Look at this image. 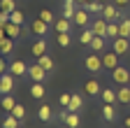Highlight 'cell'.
Instances as JSON below:
<instances>
[{"label": "cell", "instance_id": "cell-1", "mask_svg": "<svg viewBox=\"0 0 130 128\" xmlns=\"http://www.w3.org/2000/svg\"><path fill=\"white\" fill-rule=\"evenodd\" d=\"M84 68H86L88 72H93V75H100V72L105 70V63H102V56H98L95 51H93V54H88V56L84 58Z\"/></svg>", "mask_w": 130, "mask_h": 128}, {"label": "cell", "instance_id": "cell-2", "mask_svg": "<svg viewBox=\"0 0 130 128\" xmlns=\"http://www.w3.org/2000/svg\"><path fill=\"white\" fill-rule=\"evenodd\" d=\"M102 17H105L107 21H121V19H123V9H121V7H116L114 3H105Z\"/></svg>", "mask_w": 130, "mask_h": 128}, {"label": "cell", "instance_id": "cell-3", "mask_svg": "<svg viewBox=\"0 0 130 128\" xmlns=\"http://www.w3.org/2000/svg\"><path fill=\"white\" fill-rule=\"evenodd\" d=\"M128 79H130V70H128V68L119 65V68H114V70H111V82L116 84V86L128 84Z\"/></svg>", "mask_w": 130, "mask_h": 128}, {"label": "cell", "instance_id": "cell-4", "mask_svg": "<svg viewBox=\"0 0 130 128\" xmlns=\"http://www.w3.org/2000/svg\"><path fill=\"white\" fill-rule=\"evenodd\" d=\"M72 23L79 26V28H88V26H91V12L84 9V7H79L77 14H74V19H72Z\"/></svg>", "mask_w": 130, "mask_h": 128}, {"label": "cell", "instance_id": "cell-5", "mask_svg": "<svg viewBox=\"0 0 130 128\" xmlns=\"http://www.w3.org/2000/svg\"><path fill=\"white\" fill-rule=\"evenodd\" d=\"M121 56L114 51V49H109V51H102V63H105V68L107 70H114V68H119L121 65Z\"/></svg>", "mask_w": 130, "mask_h": 128}, {"label": "cell", "instance_id": "cell-6", "mask_svg": "<svg viewBox=\"0 0 130 128\" xmlns=\"http://www.w3.org/2000/svg\"><path fill=\"white\" fill-rule=\"evenodd\" d=\"M28 77L32 79V82H46L49 72L40 65V63H35V65H30V68H28Z\"/></svg>", "mask_w": 130, "mask_h": 128}, {"label": "cell", "instance_id": "cell-7", "mask_svg": "<svg viewBox=\"0 0 130 128\" xmlns=\"http://www.w3.org/2000/svg\"><path fill=\"white\" fill-rule=\"evenodd\" d=\"M95 35H100V37H107V19L105 17H95L93 21H91V26H88Z\"/></svg>", "mask_w": 130, "mask_h": 128}, {"label": "cell", "instance_id": "cell-8", "mask_svg": "<svg viewBox=\"0 0 130 128\" xmlns=\"http://www.w3.org/2000/svg\"><path fill=\"white\" fill-rule=\"evenodd\" d=\"M12 89H14V75L7 70V72H3V77H0V93L7 95V93H12Z\"/></svg>", "mask_w": 130, "mask_h": 128}, {"label": "cell", "instance_id": "cell-9", "mask_svg": "<svg viewBox=\"0 0 130 128\" xmlns=\"http://www.w3.org/2000/svg\"><path fill=\"white\" fill-rule=\"evenodd\" d=\"M111 49L116 51L119 56H125V54L130 51V40H128V37H121V35H119L116 40L111 42Z\"/></svg>", "mask_w": 130, "mask_h": 128}, {"label": "cell", "instance_id": "cell-10", "mask_svg": "<svg viewBox=\"0 0 130 128\" xmlns=\"http://www.w3.org/2000/svg\"><path fill=\"white\" fill-rule=\"evenodd\" d=\"M30 33H35L37 37H44V35L49 33V23H46V21H42V19L37 17L35 21L30 23Z\"/></svg>", "mask_w": 130, "mask_h": 128}, {"label": "cell", "instance_id": "cell-11", "mask_svg": "<svg viewBox=\"0 0 130 128\" xmlns=\"http://www.w3.org/2000/svg\"><path fill=\"white\" fill-rule=\"evenodd\" d=\"M84 93H86V95H91V98L100 95V93H102L100 82H98V79H86V82H84Z\"/></svg>", "mask_w": 130, "mask_h": 128}, {"label": "cell", "instance_id": "cell-12", "mask_svg": "<svg viewBox=\"0 0 130 128\" xmlns=\"http://www.w3.org/2000/svg\"><path fill=\"white\" fill-rule=\"evenodd\" d=\"M28 68H30V65H26L23 61H12V63H9V72H12L14 77H23V75H28Z\"/></svg>", "mask_w": 130, "mask_h": 128}, {"label": "cell", "instance_id": "cell-13", "mask_svg": "<svg viewBox=\"0 0 130 128\" xmlns=\"http://www.w3.org/2000/svg\"><path fill=\"white\" fill-rule=\"evenodd\" d=\"M72 19H65V17H58L56 19V23H54V30H56V33H70V30H72Z\"/></svg>", "mask_w": 130, "mask_h": 128}, {"label": "cell", "instance_id": "cell-14", "mask_svg": "<svg viewBox=\"0 0 130 128\" xmlns=\"http://www.w3.org/2000/svg\"><path fill=\"white\" fill-rule=\"evenodd\" d=\"M3 28H5V33H7L9 37H14V40H16V37H23V26H19V23H12V21H7Z\"/></svg>", "mask_w": 130, "mask_h": 128}, {"label": "cell", "instance_id": "cell-15", "mask_svg": "<svg viewBox=\"0 0 130 128\" xmlns=\"http://www.w3.org/2000/svg\"><path fill=\"white\" fill-rule=\"evenodd\" d=\"M119 35H121V23L119 21H107V40L114 42Z\"/></svg>", "mask_w": 130, "mask_h": 128}, {"label": "cell", "instance_id": "cell-16", "mask_svg": "<svg viewBox=\"0 0 130 128\" xmlns=\"http://www.w3.org/2000/svg\"><path fill=\"white\" fill-rule=\"evenodd\" d=\"M116 95H119V103H121V105L130 107V84L119 86V89H116Z\"/></svg>", "mask_w": 130, "mask_h": 128}, {"label": "cell", "instance_id": "cell-17", "mask_svg": "<svg viewBox=\"0 0 130 128\" xmlns=\"http://www.w3.org/2000/svg\"><path fill=\"white\" fill-rule=\"evenodd\" d=\"M30 51H32V56H35V58L44 56V54H46V40H44V37H37V42L30 47Z\"/></svg>", "mask_w": 130, "mask_h": 128}, {"label": "cell", "instance_id": "cell-18", "mask_svg": "<svg viewBox=\"0 0 130 128\" xmlns=\"http://www.w3.org/2000/svg\"><path fill=\"white\" fill-rule=\"evenodd\" d=\"M44 82H32V86H30V95L35 100H44V95H46V89L42 86Z\"/></svg>", "mask_w": 130, "mask_h": 128}, {"label": "cell", "instance_id": "cell-19", "mask_svg": "<svg viewBox=\"0 0 130 128\" xmlns=\"http://www.w3.org/2000/svg\"><path fill=\"white\" fill-rule=\"evenodd\" d=\"M102 119H105L107 123H114V121H116V109H114V105L102 103Z\"/></svg>", "mask_w": 130, "mask_h": 128}, {"label": "cell", "instance_id": "cell-20", "mask_svg": "<svg viewBox=\"0 0 130 128\" xmlns=\"http://www.w3.org/2000/svg\"><path fill=\"white\" fill-rule=\"evenodd\" d=\"M88 47H91V49H93L95 54H102V51L107 49V37H100V35H95V37H93V42H91Z\"/></svg>", "mask_w": 130, "mask_h": 128}, {"label": "cell", "instance_id": "cell-21", "mask_svg": "<svg viewBox=\"0 0 130 128\" xmlns=\"http://www.w3.org/2000/svg\"><path fill=\"white\" fill-rule=\"evenodd\" d=\"M84 9H88L91 14H95V17H102V9H105V3H100V0H93V3H86L81 5Z\"/></svg>", "mask_w": 130, "mask_h": 128}, {"label": "cell", "instance_id": "cell-22", "mask_svg": "<svg viewBox=\"0 0 130 128\" xmlns=\"http://www.w3.org/2000/svg\"><path fill=\"white\" fill-rule=\"evenodd\" d=\"M37 117H40L42 123H51V121H54V112H51V107H49V105H40Z\"/></svg>", "mask_w": 130, "mask_h": 128}, {"label": "cell", "instance_id": "cell-23", "mask_svg": "<svg viewBox=\"0 0 130 128\" xmlns=\"http://www.w3.org/2000/svg\"><path fill=\"white\" fill-rule=\"evenodd\" d=\"M68 109H70V112H79V109H84V95H81V93H72V100H70Z\"/></svg>", "mask_w": 130, "mask_h": 128}, {"label": "cell", "instance_id": "cell-24", "mask_svg": "<svg viewBox=\"0 0 130 128\" xmlns=\"http://www.w3.org/2000/svg\"><path fill=\"white\" fill-rule=\"evenodd\" d=\"M100 98H102V103H109V105H116V103H119V95H116V91H114V89H102Z\"/></svg>", "mask_w": 130, "mask_h": 128}, {"label": "cell", "instance_id": "cell-25", "mask_svg": "<svg viewBox=\"0 0 130 128\" xmlns=\"http://www.w3.org/2000/svg\"><path fill=\"white\" fill-rule=\"evenodd\" d=\"M0 49H3V54H12L14 51V37L3 35V37H0Z\"/></svg>", "mask_w": 130, "mask_h": 128}, {"label": "cell", "instance_id": "cell-26", "mask_svg": "<svg viewBox=\"0 0 130 128\" xmlns=\"http://www.w3.org/2000/svg\"><path fill=\"white\" fill-rule=\"evenodd\" d=\"M65 123H68V128H79V126H81L79 112H70V114H68V119H65Z\"/></svg>", "mask_w": 130, "mask_h": 128}, {"label": "cell", "instance_id": "cell-27", "mask_svg": "<svg viewBox=\"0 0 130 128\" xmlns=\"http://www.w3.org/2000/svg\"><path fill=\"white\" fill-rule=\"evenodd\" d=\"M16 126H21V119H16L12 112H9V114L3 119V128H16Z\"/></svg>", "mask_w": 130, "mask_h": 128}, {"label": "cell", "instance_id": "cell-28", "mask_svg": "<svg viewBox=\"0 0 130 128\" xmlns=\"http://www.w3.org/2000/svg\"><path fill=\"white\" fill-rule=\"evenodd\" d=\"M93 37H95V33H93L91 28H86V30H81L79 42H81V44H91V42H93Z\"/></svg>", "mask_w": 130, "mask_h": 128}, {"label": "cell", "instance_id": "cell-29", "mask_svg": "<svg viewBox=\"0 0 130 128\" xmlns=\"http://www.w3.org/2000/svg\"><path fill=\"white\" fill-rule=\"evenodd\" d=\"M37 63H40V65H42V68H44L46 72H51V70H54V61L49 58L46 54H44V56H40V58H37Z\"/></svg>", "mask_w": 130, "mask_h": 128}, {"label": "cell", "instance_id": "cell-30", "mask_svg": "<svg viewBox=\"0 0 130 128\" xmlns=\"http://www.w3.org/2000/svg\"><path fill=\"white\" fill-rule=\"evenodd\" d=\"M40 19H42V21H46L49 26L56 23V17H54V12H51V9H42V12H40Z\"/></svg>", "mask_w": 130, "mask_h": 128}, {"label": "cell", "instance_id": "cell-31", "mask_svg": "<svg viewBox=\"0 0 130 128\" xmlns=\"http://www.w3.org/2000/svg\"><path fill=\"white\" fill-rule=\"evenodd\" d=\"M14 107H16V103H14L12 95H9V93H7V95H3V109H5V112H12Z\"/></svg>", "mask_w": 130, "mask_h": 128}, {"label": "cell", "instance_id": "cell-32", "mask_svg": "<svg viewBox=\"0 0 130 128\" xmlns=\"http://www.w3.org/2000/svg\"><path fill=\"white\" fill-rule=\"evenodd\" d=\"M119 23H121V37H128V40H130V19L123 17Z\"/></svg>", "mask_w": 130, "mask_h": 128}, {"label": "cell", "instance_id": "cell-33", "mask_svg": "<svg viewBox=\"0 0 130 128\" xmlns=\"http://www.w3.org/2000/svg\"><path fill=\"white\" fill-rule=\"evenodd\" d=\"M9 21H12V23H19V26H23L26 17H23V12H19V9H14V12H12V17H9Z\"/></svg>", "mask_w": 130, "mask_h": 128}, {"label": "cell", "instance_id": "cell-34", "mask_svg": "<svg viewBox=\"0 0 130 128\" xmlns=\"http://www.w3.org/2000/svg\"><path fill=\"white\" fill-rule=\"evenodd\" d=\"M56 40H58V44H60V47H70V42H72V40H70V33H58V37H56Z\"/></svg>", "mask_w": 130, "mask_h": 128}, {"label": "cell", "instance_id": "cell-35", "mask_svg": "<svg viewBox=\"0 0 130 128\" xmlns=\"http://www.w3.org/2000/svg\"><path fill=\"white\" fill-rule=\"evenodd\" d=\"M12 114H14L16 119H21V121H23V119H26V107H23V105H16V107L12 109Z\"/></svg>", "mask_w": 130, "mask_h": 128}, {"label": "cell", "instance_id": "cell-36", "mask_svg": "<svg viewBox=\"0 0 130 128\" xmlns=\"http://www.w3.org/2000/svg\"><path fill=\"white\" fill-rule=\"evenodd\" d=\"M0 7H3V12H14L16 9V3H14V0H3Z\"/></svg>", "mask_w": 130, "mask_h": 128}, {"label": "cell", "instance_id": "cell-37", "mask_svg": "<svg viewBox=\"0 0 130 128\" xmlns=\"http://www.w3.org/2000/svg\"><path fill=\"white\" fill-rule=\"evenodd\" d=\"M70 100H72V93H63V95H60V105H63V107H68Z\"/></svg>", "mask_w": 130, "mask_h": 128}, {"label": "cell", "instance_id": "cell-38", "mask_svg": "<svg viewBox=\"0 0 130 128\" xmlns=\"http://www.w3.org/2000/svg\"><path fill=\"white\" fill-rule=\"evenodd\" d=\"M111 3L116 5V7H121V9H125V7L130 5V0H111Z\"/></svg>", "mask_w": 130, "mask_h": 128}, {"label": "cell", "instance_id": "cell-39", "mask_svg": "<svg viewBox=\"0 0 130 128\" xmlns=\"http://www.w3.org/2000/svg\"><path fill=\"white\" fill-rule=\"evenodd\" d=\"M123 126H125V128H130V117H125V119H123Z\"/></svg>", "mask_w": 130, "mask_h": 128}, {"label": "cell", "instance_id": "cell-40", "mask_svg": "<svg viewBox=\"0 0 130 128\" xmlns=\"http://www.w3.org/2000/svg\"><path fill=\"white\" fill-rule=\"evenodd\" d=\"M86 3H88V0H77V5H79V7H81V5H86Z\"/></svg>", "mask_w": 130, "mask_h": 128}, {"label": "cell", "instance_id": "cell-41", "mask_svg": "<svg viewBox=\"0 0 130 128\" xmlns=\"http://www.w3.org/2000/svg\"><path fill=\"white\" fill-rule=\"evenodd\" d=\"M16 128H23V123H21V126H16Z\"/></svg>", "mask_w": 130, "mask_h": 128}, {"label": "cell", "instance_id": "cell-42", "mask_svg": "<svg viewBox=\"0 0 130 128\" xmlns=\"http://www.w3.org/2000/svg\"><path fill=\"white\" fill-rule=\"evenodd\" d=\"M128 84H130V79H128Z\"/></svg>", "mask_w": 130, "mask_h": 128}]
</instances>
